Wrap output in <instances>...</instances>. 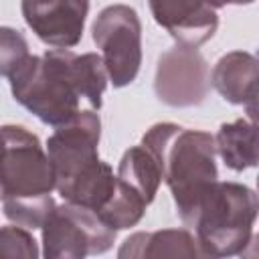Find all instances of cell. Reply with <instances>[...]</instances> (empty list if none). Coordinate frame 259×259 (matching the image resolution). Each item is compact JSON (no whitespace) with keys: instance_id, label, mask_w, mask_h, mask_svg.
I'll return each mask as SVG.
<instances>
[{"instance_id":"6da1fadb","label":"cell","mask_w":259,"mask_h":259,"mask_svg":"<svg viewBox=\"0 0 259 259\" xmlns=\"http://www.w3.org/2000/svg\"><path fill=\"white\" fill-rule=\"evenodd\" d=\"M14 99L49 125H63L81 111V101L91 109L101 107L107 71L101 55H75L53 49L28 55L8 75Z\"/></svg>"},{"instance_id":"7a4b0ae2","label":"cell","mask_w":259,"mask_h":259,"mask_svg":"<svg viewBox=\"0 0 259 259\" xmlns=\"http://www.w3.org/2000/svg\"><path fill=\"white\" fill-rule=\"evenodd\" d=\"M99 134V115L81 109L73 119L57 125L55 134L47 140L55 190L67 202L95 212L109 200L117 184L111 166L97 156Z\"/></svg>"},{"instance_id":"3957f363","label":"cell","mask_w":259,"mask_h":259,"mask_svg":"<svg viewBox=\"0 0 259 259\" xmlns=\"http://www.w3.org/2000/svg\"><path fill=\"white\" fill-rule=\"evenodd\" d=\"M55 180L38 138L22 125L0 127V200L6 219L38 229L53 210Z\"/></svg>"},{"instance_id":"277c9868","label":"cell","mask_w":259,"mask_h":259,"mask_svg":"<svg viewBox=\"0 0 259 259\" xmlns=\"http://www.w3.org/2000/svg\"><path fill=\"white\" fill-rule=\"evenodd\" d=\"M142 146L156 156L162 180L168 184L176 210L184 221L198 196L219 178L214 138L176 123H156L144 134Z\"/></svg>"},{"instance_id":"5b68a950","label":"cell","mask_w":259,"mask_h":259,"mask_svg":"<svg viewBox=\"0 0 259 259\" xmlns=\"http://www.w3.org/2000/svg\"><path fill=\"white\" fill-rule=\"evenodd\" d=\"M257 196L249 186L214 180L196 200L186 225L194 227L202 255H239L253 239Z\"/></svg>"},{"instance_id":"8992f818","label":"cell","mask_w":259,"mask_h":259,"mask_svg":"<svg viewBox=\"0 0 259 259\" xmlns=\"http://www.w3.org/2000/svg\"><path fill=\"white\" fill-rule=\"evenodd\" d=\"M42 255L49 259H81L85 255L105 253L115 231L87 206L65 202L53 206L42 223Z\"/></svg>"},{"instance_id":"52a82bcc","label":"cell","mask_w":259,"mask_h":259,"mask_svg":"<svg viewBox=\"0 0 259 259\" xmlns=\"http://www.w3.org/2000/svg\"><path fill=\"white\" fill-rule=\"evenodd\" d=\"M93 42L101 49L107 79L113 87L130 85L142 65V24L125 4L103 8L93 22Z\"/></svg>"},{"instance_id":"ba28073f","label":"cell","mask_w":259,"mask_h":259,"mask_svg":"<svg viewBox=\"0 0 259 259\" xmlns=\"http://www.w3.org/2000/svg\"><path fill=\"white\" fill-rule=\"evenodd\" d=\"M210 87L208 65L192 47H174L158 59L154 91L170 107H192L204 101Z\"/></svg>"},{"instance_id":"9c48e42d","label":"cell","mask_w":259,"mask_h":259,"mask_svg":"<svg viewBox=\"0 0 259 259\" xmlns=\"http://www.w3.org/2000/svg\"><path fill=\"white\" fill-rule=\"evenodd\" d=\"M89 0H22V16L32 32L55 49L81 40Z\"/></svg>"},{"instance_id":"30bf717a","label":"cell","mask_w":259,"mask_h":259,"mask_svg":"<svg viewBox=\"0 0 259 259\" xmlns=\"http://www.w3.org/2000/svg\"><path fill=\"white\" fill-rule=\"evenodd\" d=\"M150 10L162 28L192 49L206 42L219 26L217 10L202 0H150Z\"/></svg>"},{"instance_id":"8fae6325","label":"cell","mask_w":259,"mask_h":259,"mask_svg":"<svg viewBox=\"0 0 259 259\" xmlns=\"http://www.w3.org/2000/svg\"><path fill=\"white\" fill-rule=\"evenodd\" d=\"M212 87L233 105H245L255 119L257 103V59L245 51H231L219 59L210 75Z\"/></svg>"},{"instance_id":"7c38bea8","label":"cell","mask_w":259,"mask_h":259,"mask_svg":"<svg viewBox=\"0 0 259 259\" xmlns=\"http://www.w3.org/2000/svg\"><path fill=\"white\" fill-rule=\"evenodd\" d=\"M202 255L196 239L184 229H166L154 233H136L123 241L119 259L127 257H198Z\"/></svg>"},{"instance_id":"4fadbf2b","label":"cell","mask_w":259,"mask_h":259,"mask_svg":"<svg viewBox=\"0 0 259 259\" xmlns=\"http://www.w3.org/2000/svg\"><path fill=\"white\" fill-rule=\"evenodd\" d=\"M214 148L223 158L225 166L243 172L257 164V125L255 119H237L231 123H223L217 138Z\"/></svg>"},{"instance_id":"5bb4252c","label":"cell","mask_w":259,"mask_h":259,"mask_svg":"<svg viewBox=\"0 0 259 259\" xmlns=\"http://www.w3.org/2000/svg\"><path fill=\"white\" fill-rule=\"evenodd\" d=\"M115 176H117V180H121L130 188H134L148 204L154 200L158 186L162 182V170H160L156 156L142 144L130 148L121 156Z\"/></svg>"},{"instance_id":"9a60e30c","label":"cell","mask_w":259,"mask_h":259,"mask_svg":"<svg viewBox=\"0 0 259 259\" xmlns=\"http://www.w3.org/2000/svg\"><path fill=\"white\" fill-rule=\"evenodd\" d=\"M28 55L26 38L10 26H0V75L8 77Z\"/></svg>"},{"instance_id":"2e32d148","label":"cell","mask_w":259,"mask_h":259,"mask_svg":"<svg viewBox=\"0 0 259 259\" xmlns=\"http://www.w3.org/2000/svg\"><path fill=\"white\" fill-rule=\"evenodd\" d=\"M38 255L34 237L20 225L0 227V259L2 257H26L34 259Z\"/></svg>"},{"instance_id":"e0dca14e","label":"cell","mask_w":259,"mask_h":259,"mask_svg":"<svg viewBox=\"0 0 259 259\" xmlns=\"http://www.w3.org/2000/svg\"><path fill=\"white\" fill-rule=\"evenodd\" d=\"M202 2H206L210 8H223V6H227V4H251L253 0H202Z\"/></svg>"}]
</instances>
